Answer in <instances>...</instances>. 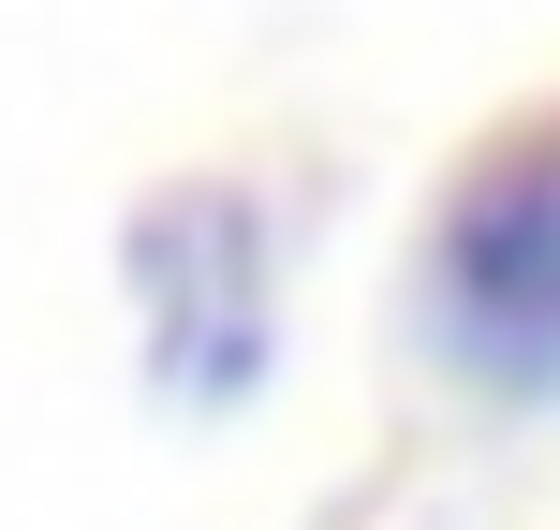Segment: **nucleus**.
<instances>
[{
  "mask_svg": "<svg viewBox=\"0 0 560 530\" xmlns=\"http://www.w3.org/2000/svg\"><path fill=\"white\" fill-rule=\"evenodd\" d=\"M133 339H148V384L177 398V413H236V398L266 384L280 354V295H266V207L236 192V177H177V192L133 207Z\"/></svg>",
  "mask_w": 560,
  "mask_h": 530,
  "instance_id": "f03ea898",
  "label": "nucleus"
},
{
  "mask_svg": "<svg viewBox=\"0 0 560 530\" xmlns=\"http://www.w3.org/2000/svg\"><path fill=\"white\" fill-rule=\"evenodd\" d=\"M413 295H428V339L472 398H560V104L502 118L443 177Z\"/></svg>",
  "mask_w": 560,
  "mask_h": 530,
  "instance_id": "f257e3e1",
  "label": "nucleus"
}]
</instances>
